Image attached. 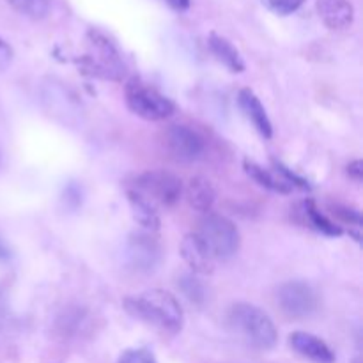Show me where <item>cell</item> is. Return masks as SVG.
<instances>
[{
	"label": "cell",
	"mask_w": 363,
	"mask_h": 363,
	"mask_svg": "<svg viewBox=\"0 0 363 363\" xmlns=\"http://www.w3.org/2000/svg\"><path fill=\"white\" fill-rule=\"evenodd\" d=\"M131 318L152 326L169 335H176L183 330L184 314L176 296L162 289H151L145 293L128 296L123 301Z\"/></svg>",
	"instance_id": "6da1fadb"
},
{
	"label": "cell",
	"mask_w": 363,
	"mask_h": 363,
	"mask_svg": "<svg viewBox=\"0 0 363 363\" xmlns=\"http://www.w3.org/2000/svg\"><path fill=\"white\" fill-rule=\"evenodd\" d=\"M227 323L234 335L254 350H273L279 340V332H277L272 318L255 305L236 303L229 311Z\"/></svg>",
	"instance_id": "7a4b0ae2"
},
{
	"label": "cell",
	"mask_w": 363,
	"mask_h": 363,
	"mask_svg": "<svg viewBox=\"0 0 363 363\" xmlns=\"http://www.w3.org/2000/svg\"><path fill=\"white\" fill-rule=\"evenodd\" d=\"M195 236L201 240L213 261H229L241 247V236L238 227L229 218L215 213H206L199 222Z\"/></svg>",
	"instance_id": "3957f363"
},
{
	"label": "cell",
	"mask_w": 363,
	"mask_h": 363,
	"mask_svg": "<svg viewBox=\"0 0 363 363\" xmlns=\"http://www.w3.org/2000/svg\"><path fill=\"white\" fill-rule=\"evenodd\" d=\"M87 53L80 59L85 73L103 80H123L126 74V66L108 38H105L101 32L91 30L87 34Z\"/></svg>",
	"instance_id": "277c9868"
},
{
	"label": "cell",
	"mask_w": 363,
	"mask_h": 363,
	"mask_svg": "<svg viewBox=\"0 0 363 363\" xmlns=\"http://www.w3.org/2000/svg\"><path fill=\"white\" fill-rule=\"evenodd\" d=\"M124 96L128 108L145 121H163L176 112L172 99L140 78H131L128 82Z\"/></svg>",
	"instance_id": "5b68a950"
},
{
	"label": "cell",
	"mask_w": 363,
	"mask_h": 363,
	"mask_svg": "<svg viewBox=\"0 0 363 363\" xmlns=\"http://www.w3.org/2000/svg\"><path fill=\"white\" fill-rule=\"evenodd\" d=\"M135 191L144 195L156 208L174 206L183 194V183L169 170H147L135 179Z\"/></svg>",
	"instance_id": "8992f818"
},
{
	"label": "cell",
	"mask_w": 363,
	"mask_h": 363,
	"mask_svg": "<svg viewBox=\"0 0 363 363\" xmlns=\"http://www.w3.org/2000/svg\"><path fill=\"white\" fill-rule=\"evenodd\" d=\"M277 303L293 319H303L318 311V294L305 282H286L279 287Z\"/></svg>",
	"instance_id": "52a82bcc"
},
{
	"label": "cell",
	"mask_w": 363,
	"mask_h": 363,
	"mask_svg": "<svg viewBox=\"0 0 363 363\" xmlns=\"http://www.w3.org/2000/svg\"><path fill=\"white\" fill-rule=\"evenodd\" d=\"M165 144L170 155L179 162H195L204 155V138L184 124H174L167 130Z\"/></svg>",
	"instance_id": "ba28073f"
},
{
	"label": "cell",
	"mask_w": 363,
	"mask_h": 363,
	"mask_svg": "<svg viewBox=\"0 0 363 363\" xmlns=\"http://www.w3.org/2000/svg\"><path fill=\"white\" fill-rule=\"evenodd\" d=\"M315 9L330 30H346L353 25L354 9L350 0H315Z\"/></svg>",
	"instance_id": "9c48e42d"
},
{
	"label": "cell",
	"mask_w": 363,
	"mask_h": 363,
	"mask_svg": "<svg viewBox=\"0 0 363 363\" xmlns=\"http://www.w3.org/2000/svg\"><path fill=\"white\" fill-rule=\"evenodd\" d=\"M289 344L298 354L314 363H335V353L319 337L307 332H294L289 337Z\"/></svg>",
	"instance_id": "30bf717a"
},
{
	"label": "cell",
	"mask_w": 363,
	"mask_h": 363,
	"mask_svg": "<svg viewBox=\"0 0 363 363\" xmlns=\"http://www.w3.org/2000/svg\"><path fill=\"white\" fill-rule=\"evenodd\" d=\"M238 101H240L241 110H243L245 116L250 119V123L254 124L255 130H257L264 138H272L273 137L272 121H269L261 99H259L250 89H243V91H240Z\"/></svg>",
	"instance_id": "8fae6325"
},
{
	"label": "cell",
	"mask_w": 363,
	"mask_h": 363,
	"mask_svg": "<svg viewBox=\"0 0 363 363\" xmlns=\"http://www.w3.org/2000/svg\"><path fill=\"white\" fill-rule=\"evenodd\" d=\"M181 255H183L184 262L195 273L208 275V273H213V269H215L216 262L213 261V257L208 254L204 245L201 243V240L194 233L184 236L183 243H181Z\"/></svg>",
	"instance_id": "7c38bea8"
},
{
	"label": "cell",
	"mask_w": 363,
	"mask_h": 363,
	"mask_svg": "<svg viewBox=\"0 0 363 363\" xmlns=\"http://www.w3.org/2000/svg\"><path fill=\"white\" fill-rule=\"evenodd\" d=\"M183 190L191 208L202 213L211 211L213 204L216 201V191L213 188L211 181L206 179V177H191L188 181L186 188H183Z\"/></svg>",
	"instance_id": "4fadbf2b"
},
{
	"label": "cell",
	"mask_w": 363,
	"mask_h": 363,
	"mask_svg": "<svg viewBox=\"0 0 363 363\" xmlns=\"http://www.w3.org/2000/svg\"><path fill=\"white\" fill-rule=\"evenodd\" d=\"M128 202H130L131 213H133V218L140 223L144 229L147 230H158L160 229V213L158 208L152 204L151 201L140 195L138 191H135L133 188L128 190Z\"/></svg>",
	"instance_id": "5bb4252c"
},
{
	"label": "cell",
	"mask_w": 363,
	"mask_h": 363,
	"mask_svg": "<svg viewBox=\"0 0 363 363\" xmlns=\"http://www.w3.org/2000/svg\"><path fill=\"white\" fill-rule=\"evenodd\" d=\"M208 45L209 50L213 52V55H215L223 66L229 67V71H233V73H241V71H245L243 57L240 55L238 48L229 41V39L222 38V35L213 32L208 39Z\"/></svg>",
	"instance_id": "9a60e30c"
},
{
	"label": "cell",
	"mask_w": 363,
	"mask_h": 363,
	"mask_svg": "<svg viewBox=\"0 0 363 363\" xmlns=\"http://www.w3.org/2000/svg\"><path fill=\"white\" fill-rule=\"evenodd\" d=\"M245 170H247L248 176H250L259 186L266 188V190L277 191V194H289V191H293V184H291L279 170H277V172H279V176H277V174L262 169L261 165L250 162V160H245Z\"/></svg>",
	"instance_id": "2e32d148"
},
{
	"label": "cell",
	"mask_w": 363,
	"mask_h": 363,
	"mask_svg": "<svg viewBox=\"0 0 363 363\" xmlns=\"http://www.w3.org/2000/svg\"><path fill=\"white\" fill-rule=\"evenodd\" d=\"M158 245L151 240V238L145 236H137L131 240L130 243V255L131 261L135 266H138L140 269H149L155 266L156 259H158Z\"/></svg>",
	"instance_id": "e0dca14e"
},
{
	"label": "cell",
	"mask_w": 363,
	"mask_h": 363,
	"mask_svg": "<svg viewBox=\"0 0 363 363\" xmlns=\"http://www.w3.org/2000/svg\"><path fill=\"white\" fill-rule=\"evenodd\" d=\"M301 208H303L301 215L305 216L308 225L314 227L315 230L326 234V236H340V234H342V229H340L339 225H335L325 213L319 211V208L312 201H305L303 204H301Z\"/></svg>",
	"instance_id": "ac0fdd59"
},
{
	"label": "cell",
	"mask_w": 363,
	"mask_h": 363,
	"mask_svg": "<svg viewBox=\"0 0 363 363\" xmlns=\"http://www.w3.org/2000/svg\"><path fill=\"white\" fill-rule=\"evenodd\" d=\"M14 11L32 20H43L50 13V0H6Z\"/></svg>",
	"instance_id": "d6986e66"
},
{
	"label": "cell",
	"mask_w": 363,
	"mask_h": 363,
	"mask_svg": "<svg viewBox=\"0 0 363 363\" xmlns=\"http://www.w3.org/2000/svg\"><path fill=\"white\" fill-rule=\"evenodd\" d=\"M261 2L272 13L279 14V16H287V14L296 13L303 6L305 0H261Z\"/></svg>",
	"instance_id": "ffe728a7"
},
{
	"label": "cell",
	"mask_w": 363,
	"mask_h": 363,
	"mask_svg": "<svg viewBox=\"0 0 363 363\" xmlns=\"http://www.w3.org/2000/svg\"><path fill=\"white\" fill-rule=\"evenodd\" d=\"M117 363H158V360L145 347H133V350L124 351Z\"/></svg>",
	"instance_id": "44dd1931"
},
{
	"label": "cell",
	"mask_w": 363,
	"mask_h": 363,
	"mask_svg": "<svg viewBox=\"0 0 363 363\" xmlns=\"http://www.w3.org/2000/svg\"><path fill=\"white\" fill-rule=\"evenodd\" d=\"M179 286L181 289H183V293L186 294L191 301H201L202 298H204L202 296V294H204L202 293V286L199 284L197 279H194V277H184L179 282Z\"/></svg>",
	"instance_id": "7402d4cb"
},
{
	"label": "cell",
	"mask_w": 363,
	"mask_h": 363,
	"mask_svg": "<svg viewBox=\"0 0 363 363\" xmlns=\"http://www.w3.org/2000/svg\"><path fill=\"white\" fill-rule=\"evenodd\" d=\"M13 60V48L0 38V69H6Z\"/></svg>",
	"instance_id": "603a6c76"
},
{
	"label": "cell",
	"mask_w": 363,
	"mask_h": 363,
	"mask_svg": "<svg viewBox=\"0 0 363 363\" xmlns=\"http://www.w3.org/2000/svg\"><path fill=\"white\" fill-rule=\"evenodd\" d=\"M347 174H350L354 181H362L363 163L360 162V160H354L353 163H350V165H347Z\"/></svg>",
	"instance_id": "cb8c5ba5"
},
{
	"label": "cell",
	"mask_w": 363,
	"mask_h": 363,
	"mask_svg": "<svg viewBox=\"0 0 363 363\" xmlns=\"http://www.w3.org/2000/svg\"><path fill=\"white\" fill-rule=\"evenodd\" d=\"M167 4H169L170 7H172L174 11H186L188 7H190V0H165Z\"/></svg>",
	"instance_id": "d4e9b609"
},
{
	"label": "cell",
	"mask_w": 363,
	"mask_h": 363,
	"mask_svg": "<svg viewBox=\"0 0 363 363\" xmlns=\"http://www.w3.org/2000/svg\"><path fill=\"white\" fill-rule=\"evenodd\" d=\"M9 248L6 247V243H4L2 240H0V261H2V259H7L9 257Z\"/></svg>",
	"instance_id": "484cf974"
}]
</instances>
